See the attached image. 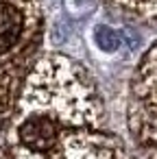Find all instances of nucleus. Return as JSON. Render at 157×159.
Listing matches in <instances>:
<instances>
[{"mask_svg": "<svg viewBox=\"0 0 157 159\" xmlns=\"http://www.w3.org/2000/svg\"><path fill=\"white\" fill-rule=\"evenodd\" d=\"M2 139L11 159H127L92 74L50 50L29 74Z\"/></svg>", "mask_w": 157, "mask_h": 159, "instance_id": "1", "label": "nucleus"}, {"mask_svg": "<svg viewBox=\"0 0 157 159\" xmlns=\"http://www.w3.org/2000/svg\"><path fill=\"white\" fill-rule=\"evenodd\" d=\"M42 0H0V137L44 50Z\"/></svg>", "mask_w": 157, "mask_h": 159, "instance_id": "2", "label": "nucleus"}, {"mask_svg": "<svg viewBox=\"0 0 157 159\" xmlns=\"http://www.w3.org/2000/svg\"><path fill=\"white\" fill-rule=\"evenodd\" d=\"M127 124L144 159H157V42L144 52L131 76Z\"/></svg>", "mask_w": 157, "mask_h": 159, "instance_id": "3", "label": "nucleus"}, {"mask_svg": "<svg viewBox=\"0 0 157 159\" xmlns=\"http://www.w3.org/2000/svg\"><path fill=\"white\" fill-rule=\"evenodd\" d=\"M109 7L142 22H157V0H105Z\"/></svg>", "mask_w": 157, "mask_h": 159, "instance_id": "4", "label": "nucleus"}, {"mask_svg": "<svg viewBox=\"0 0 157 159\" xmlns=\"http://www.w3.org/2000/svg\"><path fill=\"white\" fill-rule=\"evenodd\" d=\"M94 39H96V46L100 50H105V52H113V50L120 48V35L113 29L105 26V24L94 29Z\"/></svg>", "mask_w": 157, "mask_h": 159, "instance_id": "5", "label": "nucleus"}, {"mask_svg": "<svg viewBox=\"0 0 157 159\" xmlns=\"http://www.w3.org/2000/svg\"><path fill=\"white\" fill-rule=\"evenodd\" d=\"M0 159H11V157H9V155H7V150H5V148H2V146H0Z\"/></svg>", "mask_w": 157, "mask_h": 159, "instance_id": "6", "label": "nucleus"}]
</instances>
